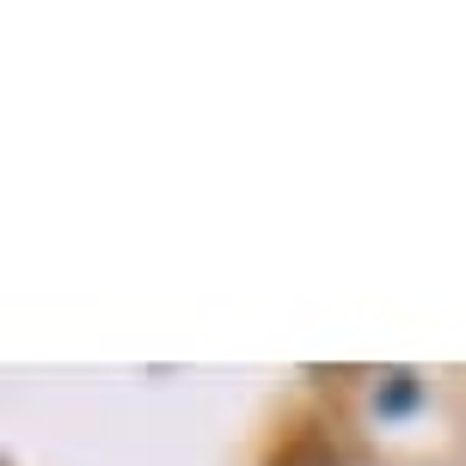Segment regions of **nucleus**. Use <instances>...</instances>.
I'll return each instance as SVG.
<instances>
[{"label":"nucleus","instance_id":"1","mask_svg":"<svg viewBox=\"0 0 466 466\" xmlns=\"http://www.w3.org/2000/svg\"><path fill=\"white\" fill-rule=\"evenodd\" d=\"M418 399H423L418 374H387V387H380V399H374V411H380V418H405Z\"/></svg>","mask_w":466,"mask_h":466},{"label":"nucleus","instance_id":"2","mask_svg":"<svg viewBox=\"0 0 466 466\" xmlns=\"http://www.w3.org/2000/svg\"><path fill=\"white\" fill-rule=\"evenodd\" d=\"M277 466H331V454H307V448H295V454H282Z\"/></svg>","mask_w":466,"mask_h":466}]
</instances>
